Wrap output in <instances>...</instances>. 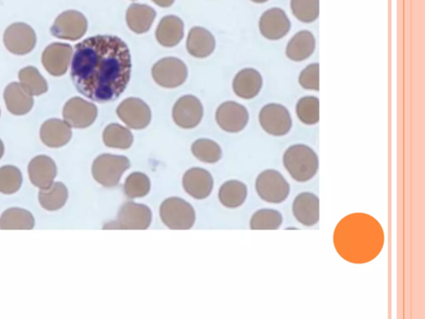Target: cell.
Wrapping results in <instances>:
<instances>
[{
  "label": "cell",
  "instance_id": "cell-10",
  "mask_svg": "<svg viewBox=\"0 0 425 319\" xmlns=\"http://www.w3.org/2000/svg\"><path fill=\"white\" fill-rule=\"evenodd\" d=\"M37 38L34 30L24 23L11 24L3 34V43L13 55H25L32 51Z\"/></svg>",
  "mask_w": 425,
  "mask_h": 319
},
{
  "label": "cell",
  "instance_id": "cell-5",
  "mask_svg": "<svg viewBox=\"0 0 425 319\" xmlns=\"http://www.w3.org/2000/svg\"><path fill=\"white\" fill-rule=\"evenodd\" d=\"M159 215L164 224L172 229H189L196 222L194 208L180 198L166 199L159 209Z\"/></svg>",
  "mask_w": 425,
  "mask_h": 319
},
{
  "label": "cell",
  "instance_id": "cell-26",
  "mask_svg": "<svg viewBox=\"0 0 425 319\" xmlns=\"http://www.w3.org/2000/svg\"><path fill=\"white\" fill-rule=\"evenodd\" d=\"M156 16L157 12L147 4L132 3L127 8L126 20L133 32L141 34L148 32Z\"/></svg>",
  "mask_w": 425,
  "mask_h": 319
},
{
  "label": "cell",
  "instance_id": "cell-17",
  "mask_svg": "<svg viewBox=\"0 0 425 319\" xmlns=\"http://www.w3.org/2000/svg\"><path fill=\"white\" fill-rule=\"evenodd\" d=\"M290 29L289 17L282 8H270L260 17L259 30L263 36L267 39H281L289 34Z\"/></svg>",
  "mask_w": 425,
  "mask_h": 319
},
{
  "label": "cell",
  "instance_id": "cell-25",
  "mask_svg": "<svg viewBox=\"0 0 425 319\" xmlns=\"http://www.w3.org/2000/svg\"><path fill=\"white\" fill-rule=\"evenodd\" d=\"M156 37L164 47L176 46L184 37L183 21L175 15L162 17L157 27Z\"/></svg>",
  "mask_w": 425,
  "mask_h": 319
},
{
  "label": "cell",
  "instance_id": "cell-42",
  "mask_svg": "<svg viewBox=\"0 0 425 319\" xmlns=\"http://www.w3.org/2000/svg\"><path fill=\"white\" fill-rule=\"evenodd\" d=\"M251 1L257 3H263L265 2H268V0H251Z\"/></svg>",
  "mask_w": 425,
  "mask_h": 319
},
{
  "label": "cell",
  "instance_id": "cell-28",
  "mask_svg": "<svg viewBox=\"0 0 425 319\" xmlns=\"http://www.w3.org/2000/svg\"><path fill=\"white\" fill-rule=\"evenodd\" d=\"M68 198V188L62 183H52L48 188L40 189L38 193L40 205L48 211L60 210L64 206Z\"/></svg>",
  "mask_w": 425,
  "mask_h": 319
},
{
  "label": "cell",
  "instance_id": "cell-29",
  "mask_svg": "<svg viewBox=\"0 0 425 319\" xmlns=\"http://www.w3.org/2000/svg\"><path fill=\"white\" fill-rule=\"evenodd\" d=\"M35 221L29 211L20 208H10L4 211L0 217L1 229H32Z\"/></svg>",
  "mask_w": 425,
  "mask_h": 319
},
{
  "label": "cell",
  "instance_id": "cell-33",
  "mask_svg": "<svg viewBox=\"0 0 425 319\" xmlns=\"http://www.w3.org/2000/svg\"><path fill=\"white\" fill-rule=\"evenodd\" d=\"M296 113L305 125H315L320 119V103L316 97H302L296 104Z\"/></svg>",
  "mask_w": 425,
  "mask_h": 319
},
{
  "label": "cell",
  "instance_id": "cell-7",
  "mask_svg": "<svg viewBox=\"0 0 425 319\" xmlns=\"http://www.w3.org/2000/svg\"><path fill=\"white\" fill-rule=\"evenodd\" d=\"M152 77L154 82L161 87L175 88L182 85L187 79V66L176 57H165L154 65Z\"/></svg>",
  "mask_w": 425,
  "mask_h": 319
},
{
  "label": "cell",
  "instance_id": "cell-21",
  "mask_svg": "<svg viewBox=\"0 0 425 319\" xmlns=\"http://www.w3.org/2000/svg\"><path fill=\"white\" fill-rule=\"evenodd\" d=\"M214 180L209 171L202 168H192L185 173L183 186L185 192L194 199H203L210 196Z\"/></svg>",
  "mask_w": 425,
  "mask_h": 319
},
{
  "label": "cell",
  "instance_id": "cell-12",
  "mask_svg": "<svg viewBox=\"0 0 425 319\" xmlns=\"http://www.w3.org/2000/svg\"><path fill=\"white\" fill-rule=\"evenodd\" d=\"M64 121L73 128L90 127L97 117L96 106L83 100L81 97L71 99L64 106L63 111Z\"/></svg>",
  "mask_w": 425,
  "mask_h": 319
},
{
  "label": "cell",
  "instance_id": "cell-4",
  "mask_svg": "<svg viewBox=\"0 0 425 319\" xmlns=\"http://www.w3.org/2000/svg\"><path fill=\"white\" fill-rule=\"evenodd\" d=\"M129 168L130 162L127 157L103 154L93 162L92 176L105 187H114L119 183L123 173Z\"/></svg>",
  "mask_w": 425,
  "mask_h": 319
},
{
  "label": "cell",
  "instance_id": "cell-38",
  "mask_svg": "<svg viewBox=\"0 0 425 319\" xmlns=\"http://www.w3.org/2000/svg\"><path fill=\"white\" fill-rule=\"evenodd\" d=\"M124 189L131 199L144 197L150 192V181L143 173L134 172L127 177Z\"/></svg>",
  "mask_w": 425,
  "mask_h": 319
},
{
  "label": "cell",
  "instance_id": "cell-24",
  "mask_svg": "<svg viewBox=\"0 0 425 319\" xmlns=\"http://www.w3.org/2000/svg\"><path fill=\"white\" fill-rule=\"evenodd\" d=\"M186 46L190 55L197 59H205L214 52L215 39L209 30L202 27H194L189 31Z\"/></svg>",
  "mask_w": 425,
  "mask_h": 319
},
{
  "label": "cell",
  "instance_id": "cell-16",
  "mask_svg": "<svg viewBox=\"0 0 425 319\" xmlns=\"http://www.w3.org/2000/svg\"><path fill=\"white\" fill-rule=\"evenodd\" d=\"M152 214L150 208L129 202L122 207L114 228L122 229H146L152 223Z\"/></svg>",
  "mask_w": 425,
  "mask_h": 319
},
{
  "label": "cell",
  "instance_id": "cell-41",
  "mask_svg": "<svg viewBox=\"0 0 425 319\" xmlns=\"http://www.w3.org/2000/svg\"><path fill=\"white\" fill-rule=\"evenodd\" d=\"M4 153V146L3 141L0 140V159L2 158L3 155Z\"/></svg>",
  "mask_w": 425,
  "mask_h": 319
},
{
  "label": "cell",
  "instance_id": "cell-30",
  "mask_svg": "<svg viewBox=\"0 0 425 319\" xmlns=\"http://www.w3.org/2000/svg\"><path fill=\"white\" fill-rule=\"evenodd\" d=\"M247 196L246 185L238 180L227 181L221 186L219 194L220 202L228 208L241 206L245 203Z\"/></svg>",
  "mask_w": 425,
  "mask_h": 319
},
{
  "label": "cell",
  "instance_id": "cell-19",
  "mask_svg": "<svg viewBox=\"0 0 425 319\" xmlns=\"http://www.w3.org/2000/svg\"><path fill=\"white\" fill-rule=\"evenodd\" d=\"M72 135L69 124L57 118L48 120L40 129V139L50 148H59L68 144Z\"/></svg>",
  "mask_w": 425,
  "mask_h": 319
},
{
  "label": "cell",
  "instance_id": "cell-13",
  "mask_svg": "<svg viewBox=\"0 0 425 319\" xmlns=\"http://www.w3.org/2000/svg\"><path fill=\"white\" fill-rule=\"evenodd\" d=\"M203 115L201 101L196 97H181L173 108V119L185 129L196 127L201 123Z\"/></svg>",
  "mask_w": 425,
  "mask_h": 319
},
{
  "label": "cell",
  "instance_id": "cell-20",
  "mask_svg": "<svg viewBox=\"0 0 425 319\" xmlns=\"http://www.w3.org/2000/svg\"><path fill=\"white\" fill-rule=\"evenodd\" d=\"M28 171L31 183L39 189L50 187L57 172L55 161L43 155L34 157L30 162Z\"/></svg>",
  "mask_w": 425,
  "mask_h": 319
},
{
  "label": "cell",
  "instance_id": "cell-18",
  "mask_svg": "<svg viewBox=\"0 0 425 319\" xmlns=\"http://www.w3.org/2000/svg\"><path fill=\"white\" fill-rule=\"evenodd\" d=\"M292 213L296 220L304 226H314L320 219V201L315 194L303 192L292 204Z\"/></svg>",
  "mask_w": 425,
  "mask_h": 319
},
{
  "label": "cell",
  "instance_id": "cell-3",
  "mask_svg": "<svg viewBox=\"0 0 425 319\" xmlns=\"http://www.w3.org/2000/svg\"><path fill=\"white\" fill-rule=\"evenodd\" d=\"M283 165L292 179L305 183L317 173L319 160L315 152L308 146L298 144L286 150L282 157Z\"/></svg>",
  "mask_w": 425,
  "mask_h": 319
},
{
  "label": "cell",
  "instance_id": "cell-14",
  "mask_svg": "<svg viewBox=\"0 0 425 319\" xmlns=\"http://www.w3.org/2000/svg\"><path fill=\"white\" fill-rule=\"evenodd\" d=\"M249 119L247 110L236 101H226L219 106L216 113V121L221 129L230 133L245 129Z\"/></svg>",
  "mask_w": 425,
  "mask_h": 319
},
{
  "label": "cell",
  "instance_id": "cell-15",
  "mask_svg": "<svg viewBox=\"0 0 425 319\" xmlns=\"http://www.w3.org/2000/svg\"><path fill=\"white\" fill-rule=\"evenodd\" d=\"M72 57V46L66 43H55L43 51L42 64L48 73L55 77H60L68 71Z\"/></svg>",
  "mask_w": 425,
  "mask_h": 319
},
{
  "label": "cell",
  "instance_id": "cell-31",
  "mask_svg": "<svg viewBox=\"0 0 425 319\" xmlns=\"http://www.w3.org/2000/svg\"><path fill=\"white\" fill-rule=\"evenodd\" d=\"M133 136L130 130L119 124H110L103 132V141L110 148L128 149L133 143Z\"/></svg>",
  "mask_w": 425,
  "mask_h": 319
},
{
  "label": "cell",
  "instance_id": "cell-32",
  "mask_svg": "<svg viewBox=\"0 0 425 319\" xmlns=\"http://www.w3.org/2000/svg\"><path fill=\"white\" fill-rule=\"evenodd\" d=\"M22 87L32 96H40L48 91V83L34 66H26L19 73Z\"/></svg>",
  "mask_w": 425,
  "mask_h": 319
},
{
  "label": "cell",
  "instance_id": "cell-6",
  "mask_svg": "<svg viewBox=\"0 0 425 319\" xmlns=\"http://www.w3.org/2000/svg\"><path fill=\"white\" fill-rule=\"evenodd\" d=\"M255 185L259 197L268 203H282L290 194L289 183L276 170L269 169L260 173Z\"/></svg>",
  "mask_w": 425,
  "mask_h": 319
},
{
  "label": "cell",
  "instance_id": "cell-36",
  "mask_svg": "<svg viewBox=\"0 0 425 319\" xmlns=\"http://www.w3.org/2000/svg\"><path fill=\"white\" fill-rule=\"evenodd\" d=\"M282 223L280 212L273 209H262L254 213L250 220L252 229H278Z\"/></svg>",
  "mask_w": 425,
  "mask_h": 319
},
{
  "label": "cell",
  "instance_id": "cell-11",
  "mask_svg": "<svg viewBox=\"0 0 425 319\" xmlns=\"http://www.w3.org/2000/svg\"><path fill=\"white\" fill-rule=\"evenodd\" d=\"M117 113L128 127L135 130L144 129L152 120V112L148 105L136 97L124 100L118 106Z\"/></svg>",
  "mask_w": 425,
  "mask_h": 319
},
{
  "label": "cell",
  "instance_id": "cell-22",
  "mask_svg": "<svg viewBox=\"0 0 425 319\" xmlns=\"http://www.w3.org/2000/svg\"><path fill=\"white\" fill-rule=\"evenodd\" d=\"M3 97L8 112L16 116H23L33 108V96L19 83L8 84L4 90Z\"/></svg>",
  "mask_w": 425,
  "mask_h": 319
},
{
  "label": "cell",
  "instance_id": "cell-35",
  "mask_svg": "<svg viewBox=\"0 0 425 319\" xmlns=\"http://www.w3.org/2000/svg\"><path fill=\"white\" fill-rule=\"evenodd\" d=\"M192 153L199 161L215 163L222 157V150L215 141L209 139H199L192 145Z\"/></svg>",
  "mask_w": 425,
  "mask_h": 319
},
{
  "label": "cell",
  "instance_id": "cell-37",
  "mask_svg": "<svg viewBox=\"0 0 425 319\" xmlns=\"http://www.w3.org/2000/svg\"><path fill=\"white\" fill-rule=\"evenodd\" d=\"M23 183V176L19 168L4 166L0 168V193L12 194L16 193Z\"/></svg>",
  "mask_w": 425,
  "mask_h": 319
},
{
  "label": "cell",
  "instance_id": "cell-23",
  "mask_svg": "<svg viewBox=\"0 0 425 319\" xmlns=\"http://www.w3.org/2000/svg\"><path fill=\"white\" fill-rule=\"evenodd\" d=\"M263 87V78L259 71L245 69L233 79V88L236 94L243 99H252L258 96Z\"/></svg>",
  "mask_w": 425,
  "mask_h": 319
},
{
  "label": "cell",
  "instance_id": "cell-1",
  "mask_svg": "<svg viewBox=\"0 0 425 319\" xmlns=\"http://www.w3.org/2000/svg\"><path fill=\"white\" fill-rule=\"evenodd\" d=\"M129 48L121 38L99 35L75 46L71 77L78 91L96 103L118 99L130 81Z\"/></svg>",
  "mask_w": 425,
  "mask_h": 319
},
{
  "label": "cell",
  "instance_id": "cell-8",
  "mask_svg": "<svg viewBox=\"0 0 425 319\" xmlns=\"http://www.w3.org/2000/svg\"><path fill=\"white\" fill-rule=\"evenodd\" d=\"M50 30L57 38L76 41L87 33V20L81 12L65 11L57 17Z\"/></svg>",
  "mask_w": 425,
  "mask_h": 319
},
{
  "label": "cell",
  "instance_id": "cell-34",
  "mask_svg": "<svg viewBox=\"0 0 425 319\" xmlns=\"http://www.w3.org/2000/svg\"><path fill=\"white\" fill-rule=\"evenodd\" d=\"M290 6L294 15L303 23H312L320 13L319 0H291Z\"/></svg>",
  "mask_w": 425,
  "mask_h": 319
},
{
  "label": "cell",
  "instance_id": "cell-27",
  "mask_svg": "<svg viewBox=\"0 0 425 319\" xmlns=\"http://www.w3.org/2000/svg\"><path fill=\"white\" fill-rule=\"evenodd\" d=\"M316 48L314 35L308 30L300 31L292 37L286 48V55L291 61L302 62L312 55Z\"/></svg>",
  "mask_w": 425,
  "mask_h": 319
},
{
  "label": "cell",
  "instance_id": "cell-2",
  "mask_svg": "<svg viewBox=\"0 0 425 319\" xmlns=\"http://www.w3.org/2000/svg\"><path fill=\"white\" fill-rule=\"evenodd\" d=\"M384 242L382 226L373 217L356 213L336 226L334 245L345 260L354 264L370 262L382 251Z\"/></svg>",
  "mask_w": 425,
  "mask_h": 319
},
{
  "label": "cell",
  "instance_id": "cell-9",
  "mask_svg": "<svg viewBox=\"0 0 425 319\" xmlns=\"http://www.w3.org/2000/svg\"><path fill=\"white\" fill-rule=\"evenodd\" d=\"M259 122L268 134L275 136H285L292 126L289 111L278 104L264 106L260 111Z\"/></svg>",
  "mask_w": 425,
  "mask_h": 319
},
{
  "label": "cell",
  "instance_id": "cell-40",
  "mask_svg": "<svg viewBox=\"0 0 425 319\" xmlns=\"http://www.w3.org/2000/svg\"><path fill=\"white\" fill-rule=\"evenodd\" d=\"M152 1L161 8H169L175 3V0H152Z\"/></svg>",
  "mask_w": 425,
  "mask_h": 319
},
{
  "label": "cell",
  "instance_id": "cell-39",
  "mask_svg": "<svg viewBox=\"0 0 425 319\" xmlns=\"http://www.w3.org/2000/svg\"><path fill=\"white\" fill-rule=\"evenodd\" d=\"M320 69L318 64H310L299 76V83L304 90L318 91L320 88Z\"/></svg>",
  "mask_w": 425,
  "mask_h": 319
}]
</instances>
